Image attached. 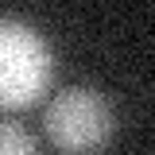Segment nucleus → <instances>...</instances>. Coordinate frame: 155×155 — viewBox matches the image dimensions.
I'll use <instances>...</instances> for the list:
<instances>
[{
  "instance_id": "obj_3",
  "label": "nucleus",
  "mask_w": 155,
  "mask_h": 155,
  "mask_svg": "<svg viewBox=\"0 0 155 155\" xmlns=\"http://www.w3.org/2000/svg\"><path fill=\"white\" fill-rule=\"evenodd\" d=\"M0 155H39V147L23 124L0 120Z\"/></svg>"
},
{
  "instance_id": "obj_2",
  "label": "nucleus",
  "mask_w": 155,
  "mask_h": 155,
  "mask_svg": "<svg viewBox=\"0 0 155 155\" xmlns=\"http://www.w3.org/2000/svg\"><path fill=\"white\" fill-rule=\"evenodd\" d=\"M47 136L66 155H93L113 136V105L89 85H70L47 101Z\"/></svg>"
},
{
  "instance_id": "obj_1",
  "label": "nucleus",
  "mask_w": 155,
  "mask_h": 155,
  "mask_svg": "<svg viewBox=\"0 0 155 155\" xmlns=\"http://www.w3.org/2000/svg\"><path fill=\"white\" fill-rule=\"evenodd\" d=\"M54 74L51 47L23 19L0 16V109H23L47 93Z\"/></svg>"
}]
</instances>
